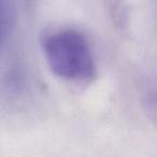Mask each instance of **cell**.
<instances>
[{
  "mask_svg": "<svg viewBox=\"0 0 157 157\" xmlns=\"http://www.w3.org/2000/svg\"><path fill=\"white\" fill-rule=\"evenodd\" d=\"M41 48L51 71L65 81L85 84L96 74L94 56L86 37L73 28H60L42 37Z\"/></svg>",
  "mask_w": 157,
  "mask_h": 157,
  "instance_id": "6da1fadb",
  "label": "cell"
},
{
  "mask_svg": "<svg viewBox=\"0 0 157 157\" xmlns=\"http://www.w3.org/2000/svg\"><path fill=\"white\" fill-rule=\"evenodd\" d=\"M111 18L117 29H126L128 24V9L124 0H105Z\"/></svg>",
  "mask_w": 157,
  "mask_h": 157,
  "instance_id": "7a4b0ae2",
  "label": "cell"
},
{
  "mask_svg": "<svg viewBox=\"0 0 157 157\" xmlns=\"http://www.w3.org/2000/svg\"><path fill=\"white\" fill-rule=\"evenodd\" d=\"M13 23V11L9 0H0V48L7 41Z\"/></svg>",
  "mask_w": 157,
  "mask_h": 157,
  "instance_id": "3957f363",
  "label": "cell"
}]
</instances>
